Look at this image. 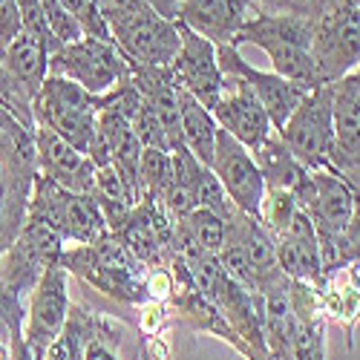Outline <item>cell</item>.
Listing matches in <instances>:
<instances>
[{"instance_id": "1", "label": "cell", "mask_w": 360, "mask_h": 360, "mask_svg": "<svg viewBox=\"0 0 360 360\" xmlns=\"http://www.w3.org/2000/svg\"><path fill=\"white\" fill-rule=\"evenodd\" d=\"M58 265L70 277H78L81 283L110 297L118 306L139 309L141 303H147L144 280L150 268L133 257V251L124 245V239L118 233H107L93 245L64 248L58 257Z\"/></svg>"}, {"instance_id": "2", "label": "cell", "mask_w": 360, "mask_h": 360, "mask_svg": "<svg viewBox=\"0 0 360 360\" xmlns=\"http://www.w3.org/2000/svg\"><path fill=\"white\" fill-rule=\"evenodd\" d=\"M243 44L259 46L268 55V61H271L277 75L294 84H303L309 89L320 86V75L311 58V20L309 18L274 15V12L257 9L233 38V46H243Z\"/></svg>"}, {"instance_id": "3", "label": "cell", "mask_w": 360, "mask_h": 360, "mask_svg": "<svg viewBox=\"0 0 360 360\" xmlns=\"http://www.w3.org/2000/svg\"><path fill=\"white\" fill-rule=\"evenodd\" d=\"M112 44L133 70H165L182 46L179 23L156 12L147 0H133L122 12L107 18Z\"/></svg>"}, {"instance_id": "4", "label": "cell", "mask_w": 360, "mask_h": 360, "mask_svg": "<svg viewBox=\"0 0 360 360\" xmlns=\"http://www.w3.org/2000/svg\"><path fill=\"white\" fill-rule=\"evenodd\" d=\"M107 96H93L84 86L64 75H46L41 93L32 101L35 124L49 127L64 141L86 156L89 144L96 139V122Z\"/></svg>"}, {"instance_id": "5", "label": "cell", "mask_w": 360, "mask_h": 360, "mask_svg": "<svg viewBox=\"0 0 360 360\" xmlns=\"http://www.w3.org/2000/svg\"><path fill=\"white\" fill-rule=\"evenodd\" d=\"M29 217L46 222L67 248L72 245H93L110 233L107 219L96 196L72 193L61 185L49 182L46 176H35L32 199H29Z\"/></svg>"}, {"instance_id": "6", "label": "cell", "mask_w": 360, "mask_h": 360, "mask_svg": "<svg viewBox=\"0 0 360 360\" xmlns=\"http://www.w3.org/2000/svg\"><path fill=\"white\" fill-rule=\"evenodd\" d=\"M35 176V136L15 139L0 133V257L26 225Z\"/></svg>"}, {"instance_id": "7", "label": "cell", "mask_w": 360, "mask_h": 360, "mask_svg": "<svg viewBox=\"0 0 360 360\" xmlns=\"http://www.w3.org/2000/svg\"><path fill=\"white\" fill-rule=\"evenodd\" d=\"M49 75H64L93 96H110L112 89L130 84L133 67L112 41L84 35L49 55Z\"/></svg>"}, {"instance_id": "8", "label": "cell", "mask_w": 360, "mask_h": 360, "mask_svg": "<svg viewBox=\"0 0 360 360\" xmlns=\"http://www.w3.org/2000/svg\"><path fill=\"white\" fill-rule=\"evenodd\" d=\"M64 248L67 245L61 243V236L46 222L26 217L23 231L9 245V251L0 257V294L26 303V297L46 274V268L58 265V257Z\"/></svg>"}, {"instance_id": "9", "label": "cell", "mask_w": 360, "mask_h": 360, "mask_svg": "<svg viewBox=\"0 0 360 360\" xmlns=\"http://www.w3.org/2000/svg\"><path fill=\"white\" fill-rule=\"evenodd\" d=\"M294 159L309 170H332L335 150V112H332V84L309 89L283 130H277Z\"/></svg>"}, {"instance_id": "10", "label": "cell", "mask_w": 360, "mask_h": 360, "mask_svg": "<svg viewBox=\"0 0 360 360\" xmlns=\"http://www.w3.org/2000/svg\"><path fill=\"white\" fill-rule=\"evenodd\" d=\"M311 58L320 84H335L360 67V9L352 0L311 20Z\"/></svg>"}, {"instance_id": "11", "label": "cell", "mask_w": 360, "mask_h": 360, "mask_svg": "<svg viewBox=\"0 0 360 360\" xmlns=\"http://www.w3.org/2000/svg\"><path fill=\"white\" fill-rule=\"evenodd\" d=\"M70 274L61 265L46 268V274L38 280L32 294L26 297V320H23V338L38 360H44L49 343L61 335V328L70 314Z\"/></svg>"}, {"instance_id": "12", "label": "cell", "mask_w": 360, "mask_h": 360, "mask_svg": "<svg viewBox=\"0 0 360 360\" xmlns=\"http://www.w3.org/2000/svg\"><path fill=\"white\" fill-rule=\"evenodd\" d=\"M217 61H219L222 75H236V78H243L251 86V93L257 96V101L262 104L268 118H271L274 130H283L285 122L291 118V112L300 107V101L309 96V86L294 84V81L277 75L274 70L262 72V70L251 67L245 58L239 55V46H233V44L217 46Z\"/></svg>"}, {"instance_id": "13", "label": "cell", "mask_w": 360, "mask_h": 360, "mask_svg": "<svg viewBox=\"0 0 360 360\" xmlns=\"http://www.w3.org/2000/svg\"><path fill=\"white\" fill-rule=\"evenodd\" d=\"M179 35H182V46H179V55L170 64V75L176 86H182L202 107L214 112L225 89V75L217 61V46L207 38L196 35L185 23H179Z\"/></svg>"}, {"instance_id": "14", "label": "cell", "mask_w": 360, "mask_h": 360, "mask_svg": "<svg viewBox=\"0 0 360 360\" xmlns=\"http://www.w3.org/2000/svg\"><path fill=\"white\" fill-rule=\"evenodd\" d=\"M211 173L219 179L222 191L228 193L236 211H243L248 217H259V207L265 199V179L251 156V150H245L225 130L217 133Z\"/></svg>"}, {"instance_id": "15", "label": "cell", "mask_w": 360, "mask_h": 360, "mask_svg": "<svg viewBox=\"0 0 360 360\" xmlns=\"http://www.w3.org/2000/svg\"><path fill=\"white\" fill-rule=\"evenodd\" d=\"M214 118H217L219 130L233 136L245 150H251V153H257V150L277 133L268 112L251 93V86L236 75H225V89H222L219 104L214 107Z\"/></svg>"}, {"instance_id": "16", "label": "cell", "mask_w": 360, "mask_h": 360, "mask_svg": "<svg viewBox=\"0 0 360 360\" xmlns=\"http://www.w3.org/2000/svg\"><path fill=\"white\" fill-rule=\"evenodd\" d=\"M35 162L38 173L49 182L61 185L72 193H89L96 191V165L89 162L81 150H75L70 141H64L49 127L35 124Z\"/></svg>"}, {"instance_id": "17", "label": "cell", "mask_w": 360, "mask_h": 360, "mask_svg": "<svg viewBox=\"0 0 360 360\" xmlns=\"http://www.w3.org/2000/svg\"><path fill=\"white\" fill-rule=\"evenodd\" d=\"M274 245H277L280 271L288 280L306 283L311 288H320L326 283L320 239H317V231H314L311 219L303 211H297V217L288 222V228L274 239Z\"/></svg>"}, {"instance_id": "18", "label": "cell", "mask_w": 360, "mask_h": 360, "mask_svg": "<svg viewBox=\"0 0 360 360\" xmlns=\"http://www.w3.org/2000/svg\"><path fill=\"white\" fill-rule=\"evenodd\" d=\"M257 12L254 0H179L176 20L214 46L233 44L243 23Z\"/></svg>"}, {"instance_id": "19", "label": "cell", "mask_w": 360, "mask_h": 360, "mask_svg": "<svg viewBox=\"0 0 360 360\" xmlns=\"http://www.w3.org/2000/svg\"><path fill=\"white\" fill-rule=\"evenodd\" d=\"M332 112H335V150L332 173L360 156V70L332 84Z\"/></svg>"}, {"instance_id": "20", "label": "cell", "mask_w": 360, "mask_h": 360, "mask_svg": "<svg viewBox=\"0 0 360 360\" xmlns=\"http://www.w3.org/2000/svg\"><path fill=\"white\" fill-rule=\"evenodd\" d=\"M107 328H112V320L107 314L93 311V309H86L81 303H72L61 335L49 343L44 360H84L86 346L93 343L98 335H104Z\"/></svg>"}, {"instance_id": "21", "label": "cell", "mask_w": 360, "mask_h": 360, "mask_svg": "<svg viewBox=\"0 0 360 360\" xmlns=\"http://www.w3.org/2000/svg\"><path fill=\"white\" fill-rule=\"evenodd\" d=\"M0 67H4V72L23 89V93L35 101V96L41 93V86L49 75V52L29 35H18L9 49L4 52V58H0Z\"/></svg>"}, {"instance_id": "22", "label": "cell", "mask_w": 360, "mask_h": 360, "mask_svg": "<svg viewBox=\"0 0 360 360\" xmlns=\"http://www.w3.org/2000/svg\"><path fill=\"white\" fill-rule=\"evenodd\" d=\"M320 311L326 323H338L346 332V349L354 346V326L360 323V291L346 280L343 271L328 274L326 283L317 288Z\"/></svg>"}, {"instance_id": "23", "label": "cell", "mask_w": 360, "mask_h": 360, "mask_svg": "<svg viewBox=\"0 0 360 360\" xmlns=\"http://www.w3.org/2000/svg\"><path fill=\"white\" fill-rule=\"evenodd\" d=\"M179 110H182V130H185V147L191 150V156L211 167L214 162V150H217V133H219V124L214 112L202 107L191 93H185L179 86Z\"/></svg>"}, {"instance_id": "24", "label": "cell", "mask_w": 360, "mask_h": 360, "mask_svg": "<svg viewBox=\"0 0 360 360\" xmlns=\"http://www.w3.org/2000/svg\"><path fill=\"white\" fill-rule=\"evenodd\" d=\"M139 179H141V199L162 205V196L173 179V153L170 150H141Z\"/></svg>"}, {"instance_id": "25", "label": "cell", "mask_w": 360, "mask_h": 360, "mask_svg": "<svg viewBox=\"0 0 360 360\" xmlns=\"http://www.w3.org/2000/svg\"><path fill=\"white\" fill-rule=\"evenodd\" d=\"M182 231L205 254H214V257L225 243V219L217 217L214 211H207V207H193L191 217L182 222Z\"/></svg>"}, {"instance_id": "26", "label": "cell", "mask_w": 360, "mask_h": 360, "mask_svg": "<svg viewBox=\"0 0 360 360\" xmlns=\"http://www.w3.org/2000/svg\"><path fill=\"white\" fill-rule=\"evenodd\" d=\"M300 205L294 202V196L288 191H277V188H265V199L259 207V225L271 233L274 239L288 228V222L297 217Z\"/></svg>"}, {"instance_id": "27", "label": "cell", "mask_w": 360, "mask_h": 360, "mask_svg": "<svg viewBox=\"0 0 360 360\" xmlns=\"http://www.w3.org/2000/svg\"><path fill=\"white\" fill-rule=\"evenodd\" d=\"M18 12H20V29H23V35L35 38L49 55H55L58 49H61V44H58V38L52 35V29L46 23V12L41 6V0H18Z\"/></svg>"}, {"instance_id": "28", "label": "cell", "mask_w": 360, "mask_h": 360, "mask_svg": "<svg viewBox=\"0 0 360 360\" xmlns=\"http://www.w3.org/2000/svg\"><path fill=\"white\" fill-rule=\"evenodd\" d=\"M0 314L6 317L9 323V360H38L32 354V349L26 346V338H23V320H26V303H20V300L15 297H6L0 294Z\"/></svg>"}, {"instance_id": "29", "label": "cell", "mask_w": 360, "mask_h": 360, "mask_svg": "<svg viewBox=\"0 0 360 360\" xmlns=\"http://www.w3.org/2000/svg\"><path fill=\"white\" fill-rule=\"evenodd\" d=\"M84 29V35L89 38H98V41H112L110 35V23L104 18V9L98 0H58Z\"/></svg>"}, {"instance_id": "30", "label": "cell", "mask_w": 360, "mask_h": 360, "mask_svg": "<svg viewBox=\"0 0 360 360\" xmlns=\"http://www.w3.org/2000/svg\"><path fill=\"white\" fill-rule=\"evenodd\" d=\"M133 130H136V136H139L144 150H170L159 115H156L153 104H150L144 96L139 98V104L133 110Z\"/></svg>"}, {"instance_id": "31", "label": "cell", "mask_w": 360, "mask_h": 360, "mask_svg": "<svg viewBox=\"0 0 360 360\" xmlns=\"http://www.w3.org/2000/svg\"><path fill=\"white\" fill-rule=\"evenodd\" d=\"M196 207H207V211H214L217 217H222L225 222L236 214L233 202L228 199V193L222 191L219 179L211 173V167H202L199 179H196Z\"/></svg>"}, {"instance_id": "32", "label": "cell", "mask_w": 360, "mask_h": 360, "mask_svg": "<svg viewBox=\"0 0 360 360\" xmlns=\"http://www.w3.org/2000/svg\"><path fill=\"white\" fill-rule=\"evenodd\" d=\"M257 9L274 12V15H297V18H320L323 12L335 9L340 0H254Z\"/></svg>"}, {"instance_id": "33", "label": "cell", "mask_w": 360, "mask_h": 360, "mask_svg": "<svg viewBox=\"0 0 360 360\" xmlns=\"http://www.w3.org/2000/svg\"><path fill=\"white\" fill-rule=\"evenodd\" d=\"M23 32L20 29V12L18 0H0V58L9 49V44Z\"/></svg>"}, {"instance_id": "34", "label": "cell", "mask_w": 360, "mask_h": 360, "mask_svg": "<svg viewBox=\"0 0 360 360\" xmlns=\"http://www.w3.org/2000/svg\"><path fill=\"white\" fill-rule=\"evenodd\" d=\"M9 340H12V335H9V323H6L4 314H0V360H9Z\"/></svg>"}, {"instance_id": "35", "label": "cell", "mask_w": 360, "mask_h": 360, "mask_svg": "<svg viewBox=\"0 0 360 360\" xmlns=\"http://www.w3.org/2000/svg\"><path fill=\"white\" fill-rule=\"evenodd\" d=\"M98 4H101V9H104V18H110V15H115V12L127 9L133 0H98Z\"/></svg>"}, {"instance_id": "36", "label": "cell", "mask_w": 360, "mask_h": 360, "mask_svg": "<svg viewBox=\"0 0 360 360\" xmlns=\"http://www.w3.org/2000/svg\"><path fill=\"white\" fill-rule=\"evenodd\" d=\"M343 274H346V280L360 291V259H354V262H349L346 268H343Z\"/></svg>"}, {"instance_id": "37", "label": "cell", "mask_w": 360, "mask_h": 360, "mask_svg": "<svg viewBox=\"0 0 360 360\" xmlns=\"http://www.w3.org/2000/svg\"><path fill=\"white\" fill-rule=\"evenodd\" d=\"M352 4H354V6H357V9H360V0H352Z\"/></svg>"}, {"instance_id": "38", "label": "cell", "mask_w": 360, "mask_h": 360, "mask_svg": "<svg viewBox=\"0 0 360 360\" xmlns=\"http://www.w3.org/2000/svg\"><path fill=\"white\" fill-rule=\"evenodd\" d=\"M357 70H360V67H357Z\"/></svg>"}]
</instances>
